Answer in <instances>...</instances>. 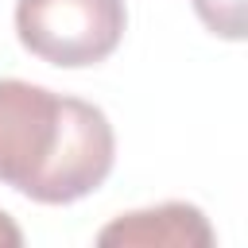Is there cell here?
I'll return each mask as SVG.
<instances>
[{"mask_svg": "<svg viewBox=\"0 0 248 248\" xmlns=\"http://www.w3.org/2000/svg\"><path fill=\"white\" fill-rule=\"evenodd\" d=\"M23 244V232H19V225L0 209V248H19Z\"/></svg>", "mask_w": 248, "mask_h": 248, "instance_id": "5", "label": "cell"}, {"mask_svg": "<svg viewBox=\"0 0 248 248\" xmlns=\"http://www.w3.org/2000/svg\"><path fill=\"white\" fill-rule=\"evenodd\" d=\"M116 163L108 116L23 78H0V182L43 205L93 194Z\"/></svg>", "mask_w": 248, "mask_h": 248, "instance_id": "1", "label": "cell"}, {"mask_svg": "<svg viewBox=\"0 0 248 248\" xmlns=\"http://www.w3.org/2000/svg\"><path fill=\"white\" fill-rule=\"evenodd\" d=\"M124 23V0H16L23 50L62 70L105 62L120 46Z\"/></svg>", "mask_w": 248, "mask_h": 248, "instance_id": "2", "label": "cell"}, {"mask_svg": "<svg viewBox=\"0 0 248 248\" xmlns=\"http://www.w3.org/2000/svg\"><path fill=\"white\" fill-rule=\"evenodd\" d=\"M217 236L209 229V217L190 202H163L151 209L120 213L101 232L97 244H120V248H209Z\"/></svg>", "mask_w": 248, "mask_h": 248, "instance_id": "3", "label": "cell"}, {"mask_svg": "<svg viewBox=\"0 0 248 248\" xmlns=\"http://www.w3.org/2000/svg\"><path fill=\"white\" fill-rule=\"evenodd\" d=\"M194 16L217 39H248V0H190Z\"/></svg>", "mask_w": 248, "mask_h": 248, "instance_id": "4", "label": "cell"}]
</instances>
